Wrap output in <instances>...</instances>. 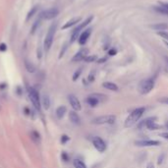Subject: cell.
<instances>
[{
    "label": "cell",
    "mask_w": 168,
    "mask_h": 168,
    "mask_svg": "<svg viewBox=\"0 0 168 168\" xmlns=\"http://www.w3.org/2000/svg\"><path fill=\"white\" fill-rule=\"evenodd\" d=\"M145 111H146L145 107H138V108L132 111L129 114L127 119L125 120V124H124L125 128H130L132 126H134L135 124H137L139 122L140 118L143 116V114L145 113Z\"/></svg>",
    "instance_id": "6da1fadb"
},
{
    "label": "cell",
    "mask_w": 168,
    "mask_h": 168,
    "mask_svg": "<svg viewBox=\"0 0 168 168\" xmlns=\"http://www.w3.org/2000/svg\"><path fill=\"white\" fill-rule=\"evenodd\" d=\"M56 30H57V23H53L50 26V28L48 29V32H47V34L45 35V39H44L43 46H44L45 51H48L50 49L52 43H53V39H54V35L56 33Z\"/></svg>",
    "instance_id": "7a4b0ae2"
},
{
    "label": "cell",
    "mask_w": 168,
    "mask_h": 168,
    "mask_svg": "<svg viewBox=\"0 0 168 168\" xmlns=\"http://www.w3.org/2000/svg\"><path fill=\"white\" fill-rule=\"evenodd\" d=\"M154 88V81L152 79H147L142 81L139 86H138V89L141 94H147L151 93Z\"/></svg>",
    "instance_id": "3957f363"
},
{
    "label": "cell",
    "mask_w": 168,
    "mask_h": 168,
    "mask_svg": "<svg viewBox=\"0 0 168 168\" xmlns=\"http://www.w3.org/2000/svg\"><path fill=\"white\" fill-rule=\"evenodd\" d=\"M106 99V95L101 94V93H92L91 95H89L87 98L86 101L89 105H91L92 107L98 106L100 102H103Z\"/></svg>",
    "instance_id": "277c9868"
},
{
    "label": "cell",
    "mask_w": 168,
    "mask_h": 168,
    "mask_svg": "<svg viewBox=\"0 0 168 168\" xmlns=\"http://www.w3.org/2000/svg\"><path fill=\"white\" fill-rule=\"evenodd\" d=\"M155 120H157V117H148L143 120V122L138 124V128L142 129L143 126H146L148 130H158L160 129V126L155 122Z\"/></svg>",
    "instance_id": "5b68a950"
},
{
    "label": "cell",
    "mask_w": 168,
    "mask_h": 168,
    "mask_svg": "<svg viewBox=\"0 0 168 168\" xmlns=\"http://www.w3.org/2000/svg\"><path fill=\"white\" fill-rule=\"evenodd\" d=\"M116 121V116L115 115H102L94 118L92 123L97 124V125H103V124H109L112 125Z\"/></svg>",
    "instance_id": "8992f818"
},
{
    "label": "cell",
    "mask_w": 168,
    "mask_h": 168,
    "mask_svg": "<svg viewBox=\"0 0 168 168\" xmlns=\"http://www.w3.org/2000/svg\"><path fill=\"white\" fill-rule=\"evenodd\" d=\"M29 98H30V99H31L33 105L34 106V108L39 111L40 107H41L39 94L34 88H29Z\"/></svg>",
    "instance_id": "52a82bcc"
},
{
    "label": "cell",
    "mask_w": 168,
    "mask_h": 168,
    "mask_svg": "<svg viewBox=\"0 0 168 168\" xmlns=\"http://www.w3.org/2000/svg\"><path fill=\"white\" fill-rule=\"evenodd\" d=\"M93 19V16L87 18L86 21H84L82 24H80V25L78 26V27L74 30L73 33H72V35H71V43H73V41H75V40L78 39V35H79V34H80V32H81V30H83L86 26H88L89 24L92 22Z\"/></svg>",
    "instance_id": "ba28073f"
},
{
    "label": "cell",
    "mask_w": 168,
    "mask_h": 168,
    "mask_svg": "<svg viewBox=\"0 0 168 168\" xmlns=\"http://www.w3.org/2000/svg\"><path fill=\"white\" fill-rule=\"evenodd\" d=\"M93 147L95 148V149H97L98 152H104L106 151L107 148V146H106V143L101 139L100 137H93Z\"/></svg>",
    "instance_id": "9c48e42d"
},
{
    "label": "cell",
    "mask_w": 168,
    "mask_h": 168,
    "mask_svg": "<svg viewBox=\"0 0 168 168\" xmlns=\"http://www.w3.org/2000/svg\"><path fill=\"white\" fill-rule=\"evenodd\" d=\"M137 147H158L160 142L157 140H138L135 141Z\"/></svg>",
    "instance_id": "30bf717a"
},
{
    "label": "cell",
    "mask_w": 168,
    "mask_h": 168,
    "mask_svg": "<svg viewBox=\"0 0 168 168\" xmlns=\"http://www.w3.org/2000/svg\"><path fill=\"white\" fill-rule=\"evenodd\" d=\"M58 14H59V10L55 7H53V8L44 10L43 13H41V16H43V18L45 20H51V19H54L55 17H57Z\"/></svg>",
    "instance_id": "8fae6325"
},
{
    "label": "cell",
    "mask_w": 168,
    "mask_h": 168,
    "mask_svg": "<svg viewBox=\"0 0 168 168\" xmlns=\"http://www.w3.org/2000/svg\"><path fill=\"white\" fill-rule=\"evenodd\" d=\"M68 100H69L71 106L73 107V109L75 111H80L82 109V105H81L80 100L78 99L74 94H70L68 97Z\"/></svg>",
    "instance_id": "7c38bea8"
},
{
    "label": "cell",
    "mask_w": 168,
    "mask_h": 168,
    "mask_svg": "<svg viewBox=\"0 0 168 168\" xmlns=\"http://www.w3.org/2000/svg\"><path fill=\"white\" fill-rule=\"evenodd\" d=\"M91 34H92L91 29H88V30H86V31H84L79 37V43L81 45H85L86 43L88 41V39H89V35H91Z\"/></svg>",
    "instance_id": "4fadbf2b"
},
{
    "label": "cell",
    "mask_w": 168,
    "mask_h": 168,
    "mask_svg": "<svg viewBox=\"0 0 168 168\" xmlns=\"http://www.w3.org/2000/svg\"><path fill=\"white\" fill-rule=\"evenodd\" d=\"M88 53H89V50L88 49H86V48H83V49H81L79 52H77L76 54H75V56L73 57V61H75V62H77V61H81V60H84L85 59L87 56H88Z\"/></svg>",
    "instance_id": "5bb4252c"
},
{
    "label": "cell",
    "mask_w": 168,
    "mask_h": 168,
    "mask_svg": "<svg viewBox=\"0 0 168 168\" xmlns=\"http://www.w3.org/2000/svg\"><path fill=\"white\" fill-rule=\"evenodd\" d=\"M69 119H70V121L73 124L79 125L81 123V118H80L79 115H78V113L76 111H70V113H69Z\"/></svg>",
    "instance_id": "9a60e30c"
},
{
    "label": "cell",
    "mask_w": 168,
    "mask_h": 168,
    "mask_svg": "<svg viewBox=\"0 0 168 168\" xmlns=\"http://www.w3.org/2000/svg\"><path fill=\"white\" fill-rule=\"evenodd\" d=\"M81 18L80 17H76V18H73V19H71V20H69L67 23L65 24V25L62 27V29L63 30H65V29H69V28H71V27H73L74 25H76V24H78V23H80L81 22Z\"/></svg>",
    "instance_id": "2e32d148"
},
{
    "label": "cell",
    "mask_w": 168,
    "mask_h": 168,
    "mask_svg": "<svg viewBox=\"0 0 168 168\" xmlns=\"http://www.w3.org/2000/svg\"><path fill=\"white\" fill-rule=\"evenodd\" d=\"M102 87L105 88L106 89H109V91H113V92H118V86L116 85V84L114 83H111V82H105L102 84Z\"/></svg>",
    "instance_id": "e0dca14e"
},
{
    "label": "cell",
    "mask_w": 168,
    "mask_h": 168,
    "mask_svg": "<svg viewBox=\"0 0 168 168\" xmlns=\"http://www.w3.org/2000/svg\"><path fill=\"white\" fill-rule=\"evenodd\" d=\"M151 28L155 30V31H157V32H162V31H165V30L168 29V25L167 24H164V23H158V24H155V25L151 26Z\"/></svg>",
    "instance_id": "ac0fdd59"
},
{
    "label": "cell",
    "mask_w": 168,
    "mask_h": 168,
    "mask_svg": "<svg viewBox=\"0 0 168 168\" xmlns=\"http://www.w3.org/2000/svg\"><path fill=\"white\" fill-rule=\"evenodd\" d=\"M66 111H67V108H66L64 105L59 106L58 108L56 109V116H57V118L58 119H62L64 117V115H65Z\"/></svg>",
    "instance_id": "d6986e66"
},
{
    "label": "cell",
    "mask_w": 168,
    "mask_h": 168,
    "mask_svg": "<svg viewBox=\"0 0 168 168\" xmlns=\"http://www.w3.org/2000/svg\"><path fill=\"white\" fill-rule=\"evenodd\" d=\"M25 67H26V69L29 73H34V72L35 71L34 65L31 61H29V60H25Z\"/></svg>",
    "instance_id": "ffe728a7"
},
{
    "label": "cell",
    "mask_w": 168,
    "mask_h": 168,
    "mask_svg": "<svg viewBox=\"0 0 168 168\" xmlns=\"http://www.w3.org/2000/svg\"><path fill=\"white\" fill-rule=\"evenodd\" d=\"M43 106L44 107V109H48L50 107V99L47 94H44L43 97Z\"/></svg>",
    "instance_id": "44dd1931"
},
{
    "label": "cell",
    "mask_w": 168,
    "mask_h": 168,
    "mask_svg": "<svg viewBox=\"0 0 168 168\" xmlns=\"http://www.w3.org/2000/svg\"><path fill=\"white\" fill-rule=\"evenodd\" d=\"M73 164H74L75 168H87L86 164L84 163L82 160H80V159H75Z\"/></svg>",
    "instance_id": "7402d4cb"
},
{
    "label": "cell",
    "mask_w": 168,
    "mask_h": 168,
    "mask_svg": "<svg viewBox=\"0 0 168 168\" xmlns=\"http://www.w3.org/2000/svg\"><path fill=\"white\" fill-rule=\"evenodd\" d=\"M41 19H43V16H41V14H40V16H39V19L35 21V23L34 24V26H33V29H32V34H34L35 31H37V29L39 27V25H40V23H41Z\"/></svg>",
    "instance_id": "603a6c76"
},
{
    "label": "cell",
    "mask_w": 168,
    "mask_h": 168,
    "mask_svg": "<svg viewBox=\"0 0 168 168\" xmlns=\"http://www.w3.org/2000/svg\"><path fill=\"white\" fill-rule=\"evenodd\" d=\"M37 12H38V6H34V7H33L31 10H30L29 13H28V15H27V21H29L32 17H34V15L37 13Z\"/></svg>",
    "instance_id": "cb8c5ba5"
},
{
    "label": "cell",
    "mask_w": 168,
    "mask_h": 168,
    "mask_svg": "<svg viewBox=\"0 0 168 168\" xmlns=\"http://www.w3.org/2000/svg\"><path fill=\"white\" fill-rule=\"evenodd\" d=\"M154 10L157 12H158V13L168 15V9H165L163 7H161V6H154Z\"/></svg>",
    "instance_id": "d4e9b609"
},
{
    "label": "cell",
    "mask_w": 168,
    "mask_h": 168,
    "mask_svg": "<svg viewBox=\"0 0 168 168\" xmlns=\"http://www.w3.org/2000/svg\"><path fill=\"white\" fill-rule=\"evenodd\" d=\"M84 60H85L86 62H93L95 60H98V57L95 55H88Z\"/></svg>",
    "instance_id": "484cf974"
},
{
    "label": "cell",
    "mask_w": 168,
    "mask_h": 168,
    "mask_svg": "<svg viewBox=\"0 0 168 168\" xmlns=\"http://www.w3.org/2000/svg\"><path fill=\"white\" fill-rule=\"evenodd\" d=\"M157 34L160 35V37L162 38L164 40L168 41V33H167V32H164V31H162V32H157Z\"/></svg>",
    "instance_id": "4316f807"
},
{
    "label": "cell",
    "mask_w": 168,
    "mask_h": 168,
    "mask_svg": "<svg viewBox=\"0 0 168 168\" xmlns=\"http://www.w3.org/2000/svg\"><path fill=\"white\" fill-rule=\"evenodd\" d=\"M81 73H82V69H81V68H80V69H78V70L75 72L74 76H73V81H77V80H78V78L80 77Z\"/></svg>",
    "instance_id": "83f0119b"
},
{
    "label": "cell",
    "mask_w": 168,
    "mask_h": 168,
    "mask_svg": "<svg viewBox=\"0 0 168 168\" xmlns=\"http://www.w3.org/2000/svg\"><path fill=\"white\" fill-rule=\"evenodd\" d=\"M159 102L163 103V104H167L168 105V97H164V98H161L160 99H158Z\"/></svg>",
    "instance_id": "f1b7e54d"
},
{
    "label": "cell",
    "mask_w": 168,
    "mask_h": 168,
    "mask_svg": "<svg viewBox=\"0 0 168 168\" xmlns=\"http://www.w3.org/2000/svg\"><path fill=\"white\" fill-rule=\"evenodd\" d=\"M32 138H33V139L34 140V139H37L38 140V142L39 141V133H37V132H33V133H32Z\"/></svg>",
    "instance_id": "f546056e"
},
{
    "label": "cell",
    "mask_w": 168,
    "mask_h": 168,
    "mask_svg": "<svg viewBox=\"0 0 168 168\" xmlns=\"http://www.w3.org/2000/svg\"><path fill=\"white\" fill-rule=\"evenodd\" d=\"M69 140H70V139H69V137H68V136L63 135L62 138H61V143H67Z\"/></svg>",
    "instance_id": "4dcf8cb0"
},
{
    "label": "cell",
    "mask_w": 168,
    "mask_h": 168,
    "mask_svg": "<svg viewBox=\"0 0 168 168\" xmlns=\"http://www.w3.org/2000/svg\"><path fill=\"white\" fill-rule=\"evenodd\" d=\"M7 50V45L5 43H0V51H6Z\"/></svg>",
    "instance_id": "1f68e13d"
},
{
    "label": "cell",
    "mask_w": 168,
    "mask_h": 168,
    "mask_svg": "<svg viewBox=\"0 0 168 168\" xmlns=\"http://www.w3.org/2000/svg\"><path fill=\"white\" fill-rule=\"evenodd\" d=\"M163 158H164V154L162 153V154H161V155H160V157H158V160H157V163H158L159 165H160L161 163H162V162H163Z\"/></svg>",
    "instance_id": "d6a6232c"
},
{
    "label": "cell",
    "mask_w": 168,
    "mask_h": 168,
    "mask_svg": "<svg viewBox=\"0 0 168 168\" xmlns=\"http://www.w3.org/2000/svg\"><path fill=\"white\" fill-rule=\"evenodd\" d=\"M159 136L164 138V139H166V140H168V132H163V133H160Z\"/></svg>",
    "instance_id": "836d02e7"
},
{
    "label": "cell",
    "mask_w": 168,
    "mask_h": 168,
    "mask_svg": "<svg viewBox=\"0 0 168 168\" xmlns=\"http://www.w3.org/2000/svg\"><path fill=\"white\" fill-rule=\"evenodd\" d=\"M67 49V45H64V47H63V50H61V52H60V55H59V58H61L63 55H64V52H65V50Z\"/></svg>",
    "instance_id": "e575fe53"
},
{
    "label": "cell",
    "mask_w": 168,
    "mask_h": 168,
    "mask_svg": "<svg viewBox=\"0 0 168 168\" xmlns=\"http://www.w3.org/2000/svg\"><path fill=\"white\" fill-rule=\"evenodd\" d=\"M159 5L161 7H163L165 9H168V3L167 2H159Z\"/></svg>",
    "instance_id": "d590c367"
},
{
    "label": "cell",
    "mask_w": 168,
    "mask_h": 168,
    "mask_svg": "<svg viewBox=\"0 0 168 168\" xmlns=\"http://www.w3.org/2000/svg\"><path fill=\"white\" fill-rule=\"evenodd\" d=\"M116 52H117L116 49H110L108 53H109V55H115V54H116Z\"/></svg>",
    "instance_id": "8d00e7d4"
},
{
    "label": "cell",
    "mask_w": 168,
    "mask_h": 168,
    "mask_svg": "<svg viewBox=\"0 0 168 168\" xmlns=\"http://www.w3.org/2000/svg\"><path fill=\"white\" fill-rule=\"evenodd\" d=\"M62 157H63V159H64L65 161H68V155L66 154L65 152H63V153H62Z\"/></svg>",
    "instance_id": "74e56055"
},
{
    "label": "cell",
    "mask_w": 168,
    "mask_h": 168,
    "mask_svg": "<svg viewBox=\"0 0 168 168\" xmlns=\"http://www.w3.org/2000/svg\"><path fill=\"white\" fill-rule=\"evenodd\" d=\"M165 64H166V72H168V57H165Z\"/></svg>",
    "instance_id": "f35d334b"
},
{
    "label": "cell",
    "mask_w": 168,
    "mask_h": 168,
    "mask_svg": "<svg viewBox=\"0 0 168 168\" xmlns=\"http://www.w3.org/2000/svg\"><path fill=\"white\" fill-rule=\"evenodd\" d=\"M147 168H154V165H153L152 162H149V163L147 165Z\"/></svg>",
    "instance_id": "ab89813d"
},
{
    "label": "cell",
    "mask_w": 168,
    "mask_h": 168,
    "mask_svg": "<svg viewBox=\"0 0 168 168\" xmlns=\"http://www.w3.org/2000/svg\"><path fill=\"white\" fill-rule=\"evenodd\" d=\"M104 61H106V58H102V59H98V63H102V62H104Z\"/></svg>",
    "instance_id": "60d3db41"
},
{
    "label": "cell",
    "mask_w": 168,
    "mask_h": 168,
    "mask_svg": "<svg viewBox=\"0 0 168 168\" xmlns=\"http://www.w3.org/2000/svg\"><path fill=\"white\" fill-rule=\"evenodd\" d=\"M164 43L168 46V41H166V40H164Z\"/></svg>",
    "instance_id": "b9f144b4"
},
{
    "label": "cell",
    "mask_w": 168,
    "mask_h": 168,
    "mask_svg": "<svg viewBox=\"0 0 168 168\" xmlns=\"http://www.w3.org/2000/svg\"><path fill=\"white\" fill-rule=\"evenodd\" d=\"M165 126H166V128L168 129V122H166V124H165Z\"/></svg>",
    "instance_id": "7bdbcfd3"
}]
</instances>
